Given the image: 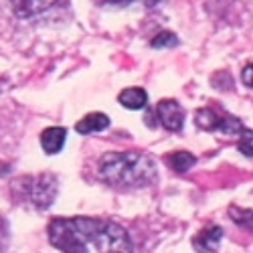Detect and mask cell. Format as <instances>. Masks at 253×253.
Returning a JSON list of instances; mask_svg holds the SVG:
<instances>
[{
  "mask_svg": "<svg viewBox=\"0 0 253 253\" xmlns=\"http://www.w3.org/2000/svg\"><path fill=\"white\" fill-rule=\"evenodd\" d=\"M97 174L118 188L148 186L158 178L156 162L144 152H108L99 160Z\"/></svg>",
  "mask_w": 253,
  "mask_h": 253,
  "instance_id": "2",
  "label": "cell"
},
{
  "mask_svg": "<svg viewBox=\"0 0 253 253\" xmlns=\"http://www.w3.org/2000/svg\"><path fill=\"white\" fill-rule=\"evenodd\" d=\"M229 215L237 225L245 227V229H253V211L249 209H241V207H231Z\"/></svg>",
  "mask_w": 253,
  "mask_h": 253,
  "instance_id": "12",
  "label": "cell"
},
{
  "mask_svg": "<svg viewBox=\"0 0 253 253\" xmlns=\"http://www.w3.org/2000/svg\"><path fill=\"white\" fill-rule=\"evenodd\" d=\"M110 126V118L105 114H99V112H93V114H87L85 118H81L75 126V130L79 134H95V132H101Z\"/></svg>",
  "mask_w": 253,
  "mask_h": 253,
  "instance_id": "9",
  "label": "cell"
},
{
  "mask_svg": "<svg viewBox=\"0 0 253 253\" xmlns=\"http://www.w3.org/2000/svg\"><path fill=\"white\" fill-rule=\"evenodd\" d=\"M239 152L245 156H253V130H243L239 134Z\"/></svg>",
  "mask_w": 253,
  "mask_h": 253,
  "instance_id": "14",
  "label": "cell"
},
{
  "mask_svg": "<svg viewBox=\"0 0 253 253\" xmlns=\"http://www.w3.org/2000/svg\"><path fill=\"white\" fill-rule=\"evenodd\" d=\"M156 114L160 124L164 126L166 130L170 132H178L184 124V110L180 108V103L174 99H162L156 105Z\"/></svg>",
  "mask_w": 253,
  "mask_h": 253,
  "instance_id": "5",
  "label": "cell"
},
{
  "mask_svg": "<svg viewBox=\"0 0 253 253\" xmlns=\"http://www.w3.org/2000/svg\"><path fill=\"white\" fill-rule=\"evenodd\" d=\"M16 193L20 199L29 201L37 209H47L57 197V178L53 174H39V176H27L14 182Z\"/></svg>",
  "mask_w": 253,
  "mask_h": 253,
  "instance_id": "3",
  "label": "cell"
},
{
  "mask_svg": "<svg viewBox=\"0 0 253 253\" xmlns=\"http://www.w3.org/2000/svg\"><path fill=\"white\" fill-rule=\"evenodd\" d=\"M118 99L124 108H128V110H142L144 105L148 103V93L142 87H128L118 95Z\"/></svg>",
  "mask_w": 253,
  "mask_h": 253,
  "instance_id": "10",
  "label": "cell"
},
{
  "mask_svg": "<svg viewBox=\"0 0 253 253\" xmlns=\"http://www.w3.org/2000/svg\"><path fill=\"white\" fill-rule=\"evenodd\" d=\"M221 239H223V229L221 227H209V229L201 231V233L193 239V247L199 253H213V251H217Z\"/></svg>",
  "mask_w": 253,
  "mask_h": 253,
  "instance_id": "6",
  "label": "cell"
},
{
  "mask_svg": "<svg viewBox=\"0 0 253 253\" xmlns=\"http://www.w3.org/2000/svg\"><path fill=\"white\" fill-rule=\"evenodd\" d=\"M154 49H162V47H176L178 45V39H176V35L174 33H168V31H164V33H160V35H156L154 39H152V43H150Z\"/></svg>",
  "mask_w": 253,
  "mask_h": 253,
  "instance_id": "13",
  "label": "cell"
},
{
  "mask_svg": "<svg viewBox=\"0 0 253 253\" xmlns=\"http://www.w3.org/2000/svg\"><path fill=\"white\" fill-rule=\"evenodd\" d=\"M241 81L245 83L247 87H253V63H249V65L243 67V71H241Z\"/></svg>",
  "mask_w": 253,
  "mask_h": 253,
  "instance_id": "16",
  "label": "cell"
},
{
  "mask_svg": "<svg viewBox=\"0 0 253 253\" xmlns=\"http://www.w3.org/2000/svg\"><path fill=\"white\" fill-rule=\"evenodd\" d=\"M49 239L63 253H132L128 231L108 219H53Z\"/></svg>",
  "mask_w": 253,
  "mask_h": 253,
  "instance_id": "1",
  "label": "cell"
},
{
  "mask_svg": "<svg viewBox=\"0 0 253 253\" xmlns=\"http://www.w3.org/2000/svg\"><path fill=\"white\" fill-rule=\"evenodd\" d=\"M166 162L170 164L172 170H176V172H186L188 168L195 166L197 158H195L191 152H174V154H170V156L166 158Z\"/></svg>",
  "mask_w": 253,
  "mask_h": 253,
  "instance_id": "11",
  "label": "cell"
},
{
  "mask_svg": "<svg viewBox=\"0 0 253 253\" xmlns=\"http://www.w3.org/2000/svg\"><path fill=\"white\" fill-rule=\"evenodd\" d=\"M195 122L199 128L209 130V132H223V134H241L243 126L239 120L231 118V116H219L217 112H213L211 108H201L195 114Z\"/></svg>",
  "mask_w": 253,
  "mask_h": 253,
  "instance_id": "4",
  "label": "cell"
},
{
  "mask_svg": "<svg viewBox=\"0 0 253 253\" xmlns=\"http://www.w3.org/2000/svg\"><path fill=\"white\" fill-rule=\"evenodd\" d=\"M97 2H99V4H116V6H128L130 2H134V0H97ZM144 2L148 4V6H154V4L158 2V0H144Z\"/></svg>",
  "mask_w": 253,
  "mask_h": 253,
  "instance_id": "15",
  "label": "cell"
},
{
  "mask_svg": "<svg viewBox=\"0 0 253 253\" xmlns=\"http://www.w3.org/2000/svg\"><path fill=\"white\" fill-rule=\"evenodd\" d=\"M2 235H4V223L0 221V237H2Z\"/></svg>",
  "mask_w": 253,
  "mask_h": 253,
  "instance_id": "17",
  "label": "cell"
},
{
  "mask_svg": "<svg viewBox=\"0 0 253 253\" xmlns=\"http://www.w3.org/2000/svg\"><path fill=\"white\" fill-rule=\"evenodd\" d=\"M65 128H57V126H53V128H47L43 134H41V146H43V150L47 154H57L61 152L63 144H65Z\"/></svg>",
  "mask_w": 253,
  "mask_h": 253,
  "instance_id": "8",
  "label": "cell"
},
{
  "mask_svg": "<svg viewBox=\"0 0 253 253\" xmlns=\"http://www.w3.org/2000/svg\"><path fill=\"white\" fill-rule=\"evenodd\" d=\"M57 0H10V4L18 16H37L41 12L49 10Z\"/></svg>",
  "mask_w": 253,
  "mask_h": 253,
  "instance_id": "7",
  "label": "cell"
}]
</instances>
